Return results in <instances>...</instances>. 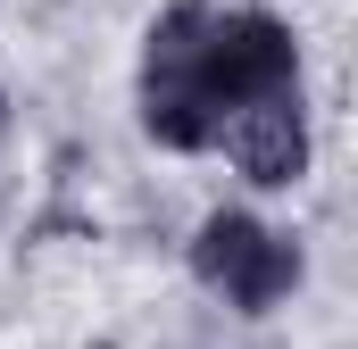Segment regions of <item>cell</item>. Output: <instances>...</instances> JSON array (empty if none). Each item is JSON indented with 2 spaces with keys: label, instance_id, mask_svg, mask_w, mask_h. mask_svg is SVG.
<instances>
[{
  "label": "cell",
  "instance_id": "3957f363",
  "mask_svg": "<svg viewBox=\"0 0 358 349\" xmlns=\"http://www.w3.org/2000/svg\"><path fill=\"white\" fill-rule=\"evenodd\" d=\"M225 158L250 174L259 191H292L300 174H308V108H300V84L267 91V100H250V108H234L225 117Z\"/></svg>",
  "mask_w": 358,
  "mask_h": 349
},
{
  "label": "cell",
  "instance_id": "6da1fadb",
  "mask_svg": "<svg viewBox=\"0 0 358 349\" xmlns=\"http://www.w3.org/2000/svg\"><path fill=\"white\" fill-rule=\"evenodd\" d=\"M300 84V42L275 8L176 0L142 42V133L159 150H217L225 117Z\"/></svg>",
  "mask_w": 358,
  "mask_h": 349
},
{
  "label": "cell",
  "instance_id": "7a4b0ae2",
  "mask_svg": "<svg viewBox=\"0 0 358 349\" xmlns=\"http://www.w3.org/2000/svg\"><path fill=\"white\" fill-rule=\"evenodd\" d=\"M192 274H200L225 308L275 316V308L300 291V242L275 233V225H259L250 208H217V216L192 233Z\"/></svg>",
  "mask_w": 358,
  "mask_h": 349
},
{
  "label": "cell",
  "instance_id": "277c9868",
  "mask_svg": "<svg viewBox=\"0 0 358 349\" xmlns=\"http://www.w3.org/2000/svg\"><path fill=\"white\" fill-rule=\"evenodd\" d=\"M0 142H8V91H0Z\"/></svg>",
  "mask_w": 358,
  "mask_h": 349
}]
</instances>
